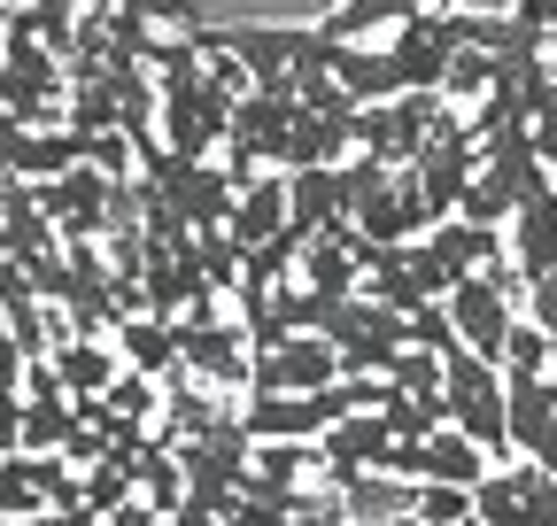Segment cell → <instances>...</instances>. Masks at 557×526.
I'll list each match as a JSON object with an SVG mask.
<instances>
[{
	"label": "cell",
	"mask_w": 557,
	"mask_h": 526,
	"mask_svg": "<svg viewBox=\"0 0 557 526\" xmlns=\"http://www.w3.org/2000/svg\"><path fill=\"white\" fill-rule=\"evenodd\" d=\"M271 233H287V171H263L233 193V217H225V240L233 248H256Z\"/></svg>",
	"instance_id": "obj_14"
},
{
	"label": "cell",
	"mask_w": 557,
	"mask_h": 526,
	"mask_svg": "<svg viewBox=\"0 0 557 526\" xmlns=\"http://www.w3.org/2000/svg\"><path fill=\"white\" fill-rule=\"evenodd\" d=\"M341 379V349L325 334H295L248 356V394H325Z\"/></svg>",
	"instance_id": "obj_8"
},
{
	"label": "cell",
	"mask_w": 557,
	"mask_h": 526,
	"mask_svg": "<svg viewBox=\"0 0 557 526\" xmlns=\"http://www.w3.org/2000/svg\"><path fill=\"white\" fill-rule=\"evenodd\" d=\"M457 47H465V16H457V9H418V16L387 39L395 86H403V93H442Z\"/></svg>",
	"instance_id": "obj_4"
},
{
	"label": "cell",
	"mask_w": 557,
	"mask_h": 526,
	"mask_svg": "<svg viewBox=\"0 0 557 526\" xmlns=\"http://www.w3.org/2000/svg\"><path fill=\"white\" fill-rule=\"evenodd\" d=\"M457 279L442 272V255L426 240H395V248H364V295L387 310H418V302H442Z\"/></svg>",
	"instance_id": "obj_6"
},
{
	"label": "cell",
	"mask_w": 557,
	"mask_h": 526,
	"mask_svg": "<svg viewBox=\"0 0 557 526\" xmlns=\"http://www.w3.org/2000/svg\"><path fill=\"white\" fill-rule=\"evenodd\" d=\"M387 449H395V434H387V418L380 411H348V418H333L325 434H318V473L341 488L348 473H387Z\"/></svg>",
	"instance_id": "obj_10"
},
{
	"label": "cell",
	"mask_w": 557,
	"mask_h": 526,
	"mask_svg": "<svg viewBox=\"0 0 557 526\" xmlns=\"http://www.w3.org/2000/svg\"><path fill=\"white\" fill-rule=\"evenodd\" d=\"M434 9H457V16H504L511 0H434Z\"/></svg>",
	"instance_id": "obj_35"
},
{
	"label": "cell",
	"mask_w": 557,
	"mask_h": 526,
	"mask_svg": "<svg viewBox=\"0 0 557 526\" xmlns=\"http://www.w3.org/2000/svg\"><path fill=\"white\" fill-rule=\"evenodd\" d=\"M426 248L442 255V272H449V279L504 272V263H511V248H504V233H496V225H465V217H442V225L426 233Z\"/></svg>",
	"instance_id": "obj_13"
},
{
	"label": "cell",
	"mask_w": 557,
	"mask_h": 526,
	"mask_svg": "<svg viewBox=\"0 0 557 526\" xmlns=\"http://www.w3.org/2000/svg\"><path fill=\"white\" fill-rule=\"evenodd\" d=\"M534 148H542V155L557 148V71H549V86H542V101H534Z\"/></svg>",
	"instance_id": "obj_31"
},
{
	"label": "cell",
	"mask_w": 557,
	"mask_h": 526,
	"mask_svg": "<svg viewBox=\"0 0 557 526\" xmlns=\"http://www.w3.org/2000/svg\"><path fill=\"white\" fill-rule=\"evenodd\" d=\"M225 526H248V518H225Z\"/></svg>",
	"instance_id": "obj_39"
},
{
	"label": "cell",
	"mask_w": 557,
	"mask_h": 526,
	"mask_svg": "<svg viewBox=\"0 0 557 526\" xmlns=\"http://www.w3.org/2000/svg\"><path fill=\"white\" fill-rule=\"evenodd\" d=\"M418 9H426V0H341V9L318 24L325 39H341V47H364L372 32H403Z\"/></svg>",
	"instance_id": "obj_20"
},
{
	"label": "cell",
	"mask_w": 557,
	"mask_h": 526,
	"mask_svg": "<svg viewBox=\"0 0 557 526\" xmlns=\"http://www.w3.org/2000/svg\"><path fill=\"white\" fill-rule=\"evenodd\" d=\"M333 496H341V518H348V526H387V518H403V511H410V496H418V488H410V480H395V473H348Z\"/></svg>",
	"instance_id": "obj_19"
},
{
	"label": "cell",
	"mask_w": 557,
	"mask_h": 526,
	"mask_svg": "<svg viewBox=\"0 0 557 526\" xmlns=\"http://www.w3.org/2000/svg\"><path fill=\"white\" fill-rule=\"evenodd\" d=\"M504 16H519V24H534V32H549V39H557V0H511Z\"/></svg>",
	"instance_id": "obj_33"
},
{
	"label": "cell",
	"mask_w": 557,
	"mask_h": 526,
	"mask_svg": "<svg viewBox=\"0 0 557 526\" xmlns=\"http://www.w3.org/2000/svg\"><path fill=\"white\" fill-rule=\"evenodd\" d=\"M527 465H542V473H549V480H557V426H549V434H542V441H534V449H527Z\"/></svg>",
	"instance_id": "obj_36"
},
{
	"label": "cell",
	"mask_w": 557,
	"mask_h": 526,
	"mask_svg": "<svg viewBox=\"0 0 557 526\" xmlns=\"http://www.w3.org/2000/svg\"><path fill=\"white\" fill-rule=\"evenodd\" d=\"M549 426H557V372H549V379H504V434H511V456H527Z\"/></svg>",
	"instance_id": "obj_17"
},
{
	"label": "cell",
	"mask_w": 557,
	"mask_h": 526,
	"mask_svg": "<svg viewBox=\"0 0 557 526\" xmlns=\"http://www.w3.org/2000/svg\"><path fill=\"white\" fill-rule=\"evenodd\" d=\"M387 387H403V394H442V356H434V349H403L395 372H387Z\"/></svg>",
	"instance_id": "obj_28"
},
{
	"label": "cell",
	"mask_w": 557,
	"mask_h": 526,
	"mask_svg": "<svg viewBox=\"0 0 557 526\" xmlns=\"http://www.w3.org/2000/svg\"><path fill=\"white\" fill-rule=\"evenodd\" d=\"M248 334L240 325H225L218 317V295H201V302H186V325H178V364L194 372V379H209V387H248Z\"/></svg>",
	"instance_id": "obj_5"
},
{
	"label": "cell",
	"mask_w": 557,
	"mask_h": 526,
	"mask_svg": "<svg viewBox=\"0 0 557 526\" xmlns=\"http://www.w3.org/2000/svg\"><path fill=\"white\" fill-rule=\"evenodd\" d=\"M387 526H426V518H410V511H403V518H387Z\"/></svg>",
	"instance_id": "obj_37"
},
{
	"label": "cell",
	"mask_w": 557,
	"mask_h": 526,
	"mask_svg": "<svg viewBox=\"0 0 557 526\" xmlns=\"http://www.w3.org/2000/svg\"><path fill=\"white\" fill-rule=\"evenodd\" d=\"M240 71H248V93H295V62L310 47L302 24H233V32H209Z\"/></svg>",
	"instance_id": "obj_7"
},
{
	"label": "cell",
	"mask_w": 557,
	"mask_h": 526,
	"mask_svg": "<svg viewBox=\"0 0 557 526\" xmlns=\"http://www.w3.org/2000/svg\"><path fill=\"white\" fill-rule=\"evenodd\" d=\"M248 473L271 480V488H310V473H318V441H256V449H248Z\"/></svg>",
	"instance_id": "obj_21"
},
{
	"label": "cell",
	"mask_w": 557,
	"mask_h": 526,
	"mask_svg": "<svg viewBox=\"0 0 557 526\" xmlns=\"http://www.w3.org/2000/svg\"><path fill=\"white\" fill-rule=\"evenodd\" d=\"M549 364H557L549 334H542L534 317H519L511 334H504V356H496V372H504V379H549Z\"/></svg>",
	"instance_id": "obj_22"
},
{
	"label": "cell",
	"mask_w": 557,
	"mask_h": 526,
	"mask_svg": "<svg viewBox=\"0 0 557 526\" xmlns=\"http://www.w3.org/2000/svg\"><path fill=\"white\" fill-rule=\"evenodd\" d=\"M519 295H527V279L504 263V272H472V279H457V287L442 295V310H449V325H457V341H465L472 356L496 364V356H504V334L519 325Z\"/></svg>",
	"instance_id": "obj_3"
},
{
	"label": "cell",
	"mask_w": 557,
	"mask_h": 526,
	"mask_svg": "<svg viewBox=\"0 0 557 526\" xmlns=\"http://www.w3.org/2000/svg\"><path fill=\"white\" fill-rule=\"evenodd\" d=\"M32 193H39V210H47V225H54L62 240H101V233H109V202H116V178H109V171L78 163V171L32 186Z\"/></svg>",
	"instance_id": "obj_9"
},
{
	"label": "cell",
	"mask_w": 557,
	"mask_h": 526,
	"mask_svg": "<svg viewBox=\"0 0 557 526\" xmlns=\"http://www.w3.org/2000/svg\"><path fill=\"white\" fill-rule=\"evenodd\" d=\"M16 418H24V394H16V403H0V456H16Z\"/></svg>",
	"instance_id": "obj_34"
},
{
	"label": "cell",
	"mask_w": 557,
	"mask_h": 526,
	"mask_svg": "<svg viewBox=\"0 0 557 526\" xmlns=\"http://www.w3.org/2000/svg\"><path fill=\"white\" fill-rule=\"evenodd\" d=\"M527 317L549 334V349H557V272H542L534 287H527Z\"/></svg>",
	"instance_id": "obj_29"
},
{
	"label": "cell",
	"mask_w": 557,
	"mask_h": 526,
	"mask_svg": "<svg viewBox=\"0 0 557 526\" xmlns=\"http://www.w3.org/2000/svg\"><path fill=\"white\" fill-rule=\"evenodd\" d=\"M70 426H78V403H24V418H16V449H62Z\"/></svg>",
	"instance_id": "obj_23"
},
{
	"label": "cell",
	"mask_w": 557,
	"mask_h": 526,
	"mask_svg": "<svg viewBox=\"0 0 557 526\" xmlns=\"http://www.w3.org/2000/svg\"><path fill=\"white\" fill-rule=\"evenodd\" d=\"M442 93H395V101H364L357 116H348V148L387 163V171H410L418 155H426L434 124H442Z\"/></svg>",
	"instance_id": "obj_1"
},
{
	"label": "cell",
	"mask_w": 557,
	"mask_h": 526,
	"mask_svg": "<svg viewBox=\"0 0 557 526\" xmlns=\"http://www.w3.org/2000/svg\"><path fill=\"white\" fill-rule=\"evenodd\" d=\"M472 518H480V526H519V473H504V465L487 473V480L472 488Z\"/></svg>",
	"instance_id": "obj_25"
},
{
	"label": "cell",
	"mask_w": 557,
	"mask_h": 526,
	"mask_svg": "<svg viewBox=\"0 0 557 526\" xmlns=\"http://www.w3.org/2000/svg\"><path fill=\"white\" fill-rule=\"evenodd\" d=\"M504 248H511V272L534 287L542 272H557V178H542L527 202L511 210V225H504Z\"/></svg>",
	"instance_id": "obj_11"
},
{
	"label": "cell",
	"mask_w": 557,
	"mask_h": 526,
	"mask_svg": "<svg viewBox=\"0 0 557 526\" xmlns=\"http://www.w3.org/2000/svg\"><path fill=\"white\" fill-rule=\"evenodd\" d=\"M487 86H496V54H487V47H457L449 78H442V101H487Z\"/></svg>",
	"instance_id": "obj_24"
},
{
	"label": "cell",
	"mask_w": 557,
	"mask_h": 526,
	"mask_svg": "<svg viewBox=\"0 0 557 526\" xmlns=\"http://www.w3.org/2000/svg\"><path fill=\"white\" fill-rule=\"evenodd\" d=\"M0 526H16V518H9V511H0Z\"/></svg>",
	"instance_id": "obj_38"
},
{
	"label": "cell",
	"mask_w": 557,
	"mask_h": 526,
	"mask_svg": "<svg viewBox=\"0 0 557 526\" xmlns=\"http://www.w3.org/2000/svg\"><path fill=\"white\" fill-rule=\"evenodd\" d=\"M318 163H348V116L295 109L287 140H278V171H318Z\"/></svg>",
	"instance_id": "obj_15"
},
{
	"label": "cell",
	"mask_w": 557,
	"mask_h": 526,
	"mask_svg": "<svg viewBox=\"0 0 557 526\" xmlns=\"http://www.w3.org/2000/svg\"><path fill=\"white\" fill-rule=\"evenodd\" d=\"M410 518H426V526H472V488H442L426 480L410 496Z\"/></svg>",
	"instance_id": "obj_26"
},
{
	"label": "cell",
	"mask_w": 557,
	"mask_h": 526,
	"mask_svg": "<svg viewBox=\"0 0 557 526\" xmlns=\"http://www.w3.org/2000/svg\"><path fill=\"white\" fill-rule=\"evenodd\" d=\"M403 341H410V349L449 356V349H457V325H449V310H442V302H418V310H403Z\"/></svg>",
	"instance_id": "obj_27"
},
{
	"label": "cell",
	"mask_w": 557,
	"mask_h": 526,
	"mask_svg": "<svg viewBox=\"0 0 557 526\" xmlns=\"http://www.w3.org/2000/svg\"><path fill=\"white\" fill-rule=\"evenodd\" d=\"M442 403H449V426H457L465 441H480V449L504 465V456H511V434H504V372L457 341V349L442 356Z\"/></svg>",
	"instance_id": "obj_2"
},
{
	"label": "cell",
	"mask_w": 557,
	"mask_h": 526,
	"mask_svg": "<svg viewBox=\"0 0 557 526\" xmlns=\"http://www.w3.org/2000/svg\"><path fill=\"white\" fill-rule=\"evenodd\" d=\"M287 225H295L302 240H318V233L348 225V178H341V163L287 171Z\"/></svg>",
	"instance_id": "obj_12"
},
{
	"label": "cell",
	"mask_w": 557,
	"mask_h": 526,
	"mask_svg": "<svg viewBox=\"0 0 557 526\" xmlns=\"http://www.w3.org/2000/svg\"><path fill=\"white\" fill-rule=\"evenodd\" d=\"M24 403H70L62 394V379H54V364L39 356V364H24Z\"/></svg>",
	"instance_id": "obj_30"
},
{
	"label": "cell",
	"mask_w": 557,
	"mask_h": 526,
	"mask_svg": "<svg viewBox=\"0 0 557 526\" xmlns=\"http://www.w3.org/2000/svg\"><path fill=\"white\" fill-rule=\"evenodd\" d=\"M54 379H62V394L70 403H94V394L124 372V356H116V341H54Z\"/></svg>",
	"instance_id": "obj_18"
},
{
	"label": "cell",
	"mask_w": 557,
	"mask_h": 526,
	"mask_svg": "<svg viewBox=\"0 0 557 526\" xmlns=\"http://www.w3.org/2000/svg\"><path fill=\"white\" fill-rule=\"evenodd\" d=\"M101 526H163V511H156L148 496H124L116 511H101Z\"/></svg>",
	"instance_id": "obj_32"
},
{
	"label": "cell",
	"mask_w": 557,
	"mask_h": 526,
	"mask_svg": "<svg viewBox=\"0 0 557 526\" xmlns=\"http://www.w3.org/2000/svg\"><path fill=\"white\" fill-rule=\"evenodd\" d=\"M109 341H116L124 372H148V379H171L178 372V317H124Z\"/></svg>",
	"instance_id": "obj_16"
}]
</instances>
